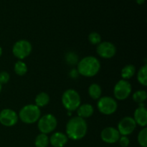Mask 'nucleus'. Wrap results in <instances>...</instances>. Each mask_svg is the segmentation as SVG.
Instances as JSON below:
<instances>
[{
	"instance_id": "1",
	"label": "nucleus",
	"mask_w": 147,
	"mask_h": 147,
	"mask_svg": "<svg viewBox=\"0 0 147 147\" xmlns=\"http://www.w3.org/2000/svg\"><path fill=\"white\" fill-rule=\"evenodd\" d=\"M88 131L87 122L84 119L75 116L67 121L66 135L67 138L74 141L80 140L85 137Z\"/></svg>"
},
{
	"instance_id": "2",
	"label": "nucleus",
	"mask_w": 147,
	"mask_h": 147,
	"mask_svg": "<svg viewBox=\"0 0 147 147\" xmlns=\"http://www.w3.org/2000/svg\"><path fill=\"white\" fill-rule=\"evenodd\" d=\"M100 68V61L94 56H86L80 60L78 64V73L87 78L97 75Z\"/></svg>"
},
{
	"instance_id": "3",
	"label": "nucleus",
	"mask_w": 147,
	"mask_h": 147,
	"mask_svg": "<svg viewBox=\"0 0 147 147\" xmlns=\"http://www.w3.org/2000/svg\"><path fill=\"white\" fill-rule=\"evenodd\" d=\"M41 116L40 108L35 104L26 105L21 109L18 114V117L24 123L31 124L37 122Z\"/></svg>"
},
{
	"instance_id": "4",
	"label": "nucleus",
	"mask_w": 147,
	"mask_h": 147,
	"mask_svg": "<svg viewBox=\"0 0 147 147\" xmlns=\"http://www.w3.org/2000/svg\"><path fill=\"white\" fill-rule=\"evenodd\" d=\"M81 99L79 93L74 89H67L62 96V103L65 109L71 112L80 106Z\"/></svg>"
},
{
	"instance_id": "5",
	"label": "nucleus",
	"mask_w": 147,
	"mask_h": 147,
	"mask_svg": "<svg viewBox=\"0 0 147 147\" xmlns=\"http://www.w3.org/2000/svg\"><path fill=\"white\" fill-rule=\"evenodd\" d=\"M37 121V127L39 131L45 134L53 132L56 129L57 125V119L51 113L44 115L42 117L40 118Z\"/></svg>"
},
{
	"instance_id": "6",
	"label": "nucleus",
	"mask_w": 147,
	"mask_h": 147,
	"mask_svg": "<svg viewBox=\"0 0 147 147\" xmlns=\"http://www.w3.org/2000/svg\"><path fill=\"white\" fill-rule=\"evenodd\" d=\"M99 111L104 115H111L116 111L118 103L114 98L110 96L100 97L97 103Z\"/></svg>"
},
{
	"instance_id": "7",
	"label": "nucleus",
	"mask_w": 147,
	"mask_h": 147,
	"mask_svg": "<svg viewBox=\"0 0 147 147\" xmlns=\"http://www.w3.org/2000/svg\"><path fill=\"white\" fill-rule=\"evenodd\" d=\"M32 45L26 40H20L16 42L12 47V53L20 60L26 58L32 52Z\"/></svg>"
},
{
	"instance_id": "8",
	"label": "nucleus",
	"mask_w": 147,
	"mask_h": 147,
	"mask_svg": "<svg viewBox=\"0 0 147 147\" xmlns=\"http://www.w3.org/2000/svg\"><path fill=\"white\" fill-rule=\"evenodd\" d=\"M131 85L128 80H120L116 83L113 88V94L115 98L119 100L127 98L131 93Z\"/></svg>"
},
{
	"instance_id": "9",
	"label": "nucleus",
	"mask_w": 147,
	"mask_h": 147,
	"mask_svg": "<svg viewBox=\"0 0 147 147\" xmlns=\"http://www.w3.org/2000/svg\"><path fill=\"white\" fill-rule=\"evenodd\" d=\"M136 127V123L134 119L130 116H126L119 121L118 129L121 136H128L134 131Z\"/></svg>"
},
{
	"instance_id": "10",
	"label": "nucleus",
	"mask_w": 147,
	"mask_h": 147,
	"mask_svg": "<svg viewBox=\"0 0 147 147\" xmlns=\"http://www.w3.org/2000/svg\"><path fill=\"white\" fill-rule=\"evenodd\" d=\"M18 114L12 109H5L0 112V123L7 127L14 126L18 121Z\"/></svg>"
},
{
	"instance_id": "11",
	"label": "nucleus",
	"mask_w": 147,
	"mask_h": 147,
	"mask_svg": "<svg viewBox=\"0 0 147 147\" xmlns=\"http://www.w3.org/2000/svg\"><path fill=\"white\" fill-rule=\"evenodd\" d=\"M97 53L104 59H110L114 57L116 53V47L110 42H101L97 46Z\"/></svg>"
},
{
	"instance_id": "12",
	"label": "nucleus",
	"mask_w": 147,
	"mask_h": 147,
	"mask_svg": "<svg viewBox=\"0 0 147 147\" xmlns=\"http://www.w3.org/2000/svg\"><path fill=\"white\" fill-rule=\"evenodd\" d=\"M121 135L119 131L113 127H106L100 133V138L103 142L107 144H115L119 142Z\"/></svg>"
},
{
	"instance_id": "13",
	"label": "nucleus",
	"mask_w": 147,
	"mask_h": 147,
	"mask_svg": "<svg viewBox=\"0 0 147 147\" xmlns=\"http://www.w3.org/2000/svg\"><path fill=\"white\" fill-rule=\"evenodd\" d=\"M134 119L136 125L142 127H146L147 124V111L144 103H140L139 106L135 110L134 114Z\"/></svg>"
},
{
	"instance_id": "14",
	"label": "nucleus",
	"mask_w": 147,
	"mask_h": 147,
	"mask_svg": "<svg viewBox=\"0 0 147 147\" xmlns=\"http://www.w3.org/2000/svg\"><path fill=\"white\" fill-rule=\"evenodd\" d=\"M67 135L61 132H55L49 139L50 144L53 147H63L67 143Z\"/></svg>"
},
{
	"instance_id": "15",
	"label": "nucleus",
	"mask_w": 147,
	"mask_h": 147,
	"mask_svg": "<svg viewBox=\"0 0 147 147\" xmlns=\"http://www.w3.org/2000/svg\"><path fill=\"white\" fill-rule=\"evenodd\" d=\"M78 115L79 117L82 118V119H86V118H89L94 113V109H93V106L88 103H85V104L80 105L77 109Z\"/></svg>"
},
{
	"instance_id": "16",
	"label": "nucleus",
	"mask_w": 147,
	"mask_h": 147,
	"mask_svg": "<svg viewBox=\"0 0 147 147\" xmlns=\"http://www.w3.org/2000/svg\"><path fill=\"white\" fill-rule=\"evenodd\" d=\"M35 105L37 107H44L47 106L50 102V96L47 93L42 92L37 95L35 98Z\"/></svg>"
},
{
	"instance_id": "17",
	"label": "nucleus",
	"mask_w": 147,
	"mask_h": 147,
	"mask_svg": "<svg viewBox=\"0 0 147 147\" xmlns=\"http://www.w3.org/2000/svg\"><path fill=\"white\" fill-rule=\"evenodd\" d=\"M89 96L94 100H98L100 98L102 94V89L97 83H93L88 88Z\"/></svg>"
},
{
	"instance_id": "18",
	"label": "nucleus",
	"mask_w": 147,
	"mask_h": 147,
	"mask_svg": "<svg viewBox=\"0 0 147 147\" xmlns=\"http://www.w3.org/2000/svg\"><path fill=\"white\" fill-rule=\"evenodd\" d=\"M136 73V68L133 65H127L124 66L121 70V77L123 80L130 79L133 77Z\"/></svg>"
},
{
	"instance_id": "19",
	"label": "nucleus",
	"mask_w": 147,
	"mask_h": 147,
	"mask_svg": "<svg viewBox=\"0 0 147 147\" xmlns=\"http://www.w3.org/2000/svg\"><path fill=\"white\" fill-rule=\"evenodd\" d=\"M137 80L143 86H147V66L146 65L142 66L137 73Z\"/></svg>"
},
{
	"instance_id": "20",
	"label": "nucleus",
	"mask_w": 147,
	"mask_h": 147,
	"mask_svg": "<svg viewBox=\"0 0 147 147\" xmlns=\"http://www.w3.org/2000/svg\"><path fill=\"white\" fill-rule=\"evenodd\" d=\"M49 144V137L45 134L41 133L37 135L34 140V145L36 147H47Z\"/></svg>"
},
{
	"instance_id": "21",
	"label": "nucleus",
	"mask_w": 147,
	"mask_h": 147,
	"mask_svg": "<svg viewBox=\"0 0 147 147\" xmlns=\"http://www.w3.org/2000/svg\"><path fill=\"white\" fill-rule=\"evenodd\" d=\"M14 72L17 76H24L27 72V65L22 60H19L14 65Z\"/></svg>"
},
{
	"instance_id": "22",
	"label": "nucleus",
	"mask_w": 147,
	"mask_h": 147,
	"mask_svg": "<svg viewBox=\"0 0 147 147\" xmlns=\"http://www.w3.org/2000/svg\"><path fill=\"white\" fill-rule=\"evenodd\" d=\"M133 100L134 101L138 103L139 104L143 103L146 100L147 98L146 91L144 90H139L135 92L133 95Z\"/></svg>"
},
{
	"instance_id": "23",
	"label": "nucleus",
	"mask_w": 147,
	"mask_h": 147,
	"mask_svg": "<svg viewBox=\"0 0 147 147\" xmlns=\"http://www.w3.org/2000/svg\"><path fill=\"white\" fill-rule=\"evenodd\" d=\"M138 142L142 147H147V129L144 127L138 134Z\"/></svg>"
},
{
	"instance_id": "24",
	"label": "nucleus",
	"mask_w": 147,
	"mask_h": 147,
	"mask_svg": "<svg viewBox=\"0 0 147 147\" xmlns=\"http://www.w3.org/2000/svg\"><path fill=\"white\" fill-rule=\"evenodd\" d=\"M88 41L94 45H98L99 43L101 42V36L96 32L90 33L88 35Z\"/></svg>"
},
{
	"instance_id": "25",
	"label": "nucleus",
	"mask_w": 147,
	"mask_h": 147,
	"mask_svg": "<svg viewBox=\"0 0 147 147\" xmlns=\"http://www.w3.org/2000/svg\"><path fill=\"white\" fill-rule=\"evenodd\" d=\"M10 78L9 74L6 71H2L0 73V83L1 85L6 84L9 82Z\"/></svg>"
},
{
	"instance_id": "26",
	"label": "nucleus",
	"mask_w": 147,
	"mask_h": 147,
	"mask_svg": "<svg viewBox=\"0 0 147 147\" xmlns=\"http://www.w3.org/2000/svg\"><path fill=\"white\" fill-rule=\"evenodd\" d=\"M119 142L122 147H127L130 144V140L127 136H121L119 139Z\"/></svg>"
},
{
	"instance_id": "27",
	"label": "nucleus",
	"mask_w": 147,
	"mask_h": 147,
	"mask_svg": "<svg viewBox=\"0 0 147 147\" xmlns=\"http://www.w3.org/2000/svg\"><path fill=\"white\" fill-rule=\"evenodd\" d=\"M136 2L139 4H143L145 2V0H136Z\"/></svg>"
},
{
	"instance_id": "28",
	"label": "nucleus",
	"mask_w": 147,
	"mask_h": 147,
	"mask_svg": "<svg viewBox=\"0 0 147 147\" xmlns=\"http://www.w3.org/2000/svg\"><path fill=\"white\" fill-rule=\"evenodd\" d=\"M1 55H2V48H1V46H0V57L1 56Z\"/></svg>"
},
{
	"instance_id": "29",
	"label": "nucleus",
	"mask_w": 147,
	"mask_h": 147,
	"mask_svg": "<svg viewBox=\"0 0 147 147\" xmlns=\"http://www.w3.org/2000/svg\"><path fill=\"white\" fill-rule=\"evenodd\" d=\"M1 89H2V86H1V84L0 83V93H1Z\"/></svg>"
}]
</instances>
